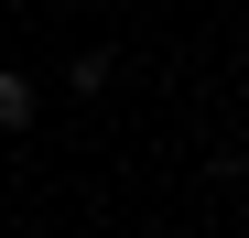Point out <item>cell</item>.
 Returning <instances> with one entry per match:
<instances>
[{"instance_id": "cell-1", "label": "cell", "mask_w": 249, "mask_h": 238, "mask_svg": "<svg viewBox=\"0 0 249 238\" xmlns=\"http://www.w3.org/2000/svg\"><path fill=\"white\" fill-rule=\"evenodd\" d=\"M22 130H33V76L0 65V141H22Z\"/></svg>"}, {"instance_id": "cell-2", "label": "cell", "mask_w": 249, "mask_h": 238, "mask_svg": "<svg viewBox=\"0 0 249 238\" xmlns=\"http://www.w3.org/2000/svg\"><path fill=\"white\" fill-rule=\"evenodd\" d=\"M65 87H76V98H98V87H108V44H87V54H65Z\"/></svg>"}]
</instances>
